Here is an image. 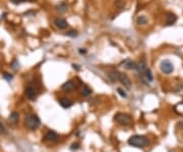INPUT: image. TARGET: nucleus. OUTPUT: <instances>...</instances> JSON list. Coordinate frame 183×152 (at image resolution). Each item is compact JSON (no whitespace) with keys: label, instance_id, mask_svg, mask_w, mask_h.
Wrapping results in <instances>:
<instances>
[{"label":"nucleus","instance_id":"1","mask_svg":"<svg viewBox=\"0 0 183 152\" xmlns=\"http://www.w3.org/2000/svg\"><path fill=\"white\" fill-rule=\"evenodd\" d=\"M128 144L132 147H136V148H144L149 144V139L146 136L134 135L128 139Z\"/></svg>","mask_w":183,"mask_h":152},{"label":"nucleus","instance_id":"2","mask_svg":"<svg viewBox=\"0 0 183 152\" xmlns=\"http://www.w3.org/2000/svg\"><path fill=\"white\" fill-rule=\"evenodd\" d=\"M25 125L28 129L32 130V131H35L37 130L38 128L41 126V120L40 118L38 117L36 115H30L26 117L25 120Z\"/></svg>","mask_w":183,"mask_h":152},{"label":"nucleus","instance_id":"3","mask_svg":"<svg viewBox=\"0 0 183 152\" xmlns=\"http://www.w3.org/2000/svg\"><path fill=\"white\" fill-rule=\"evenodd\" d=\"M114 120H115L116 123H118L121 126H129L132 123V118L131 116L127 113H117L114 116Z\"/></svg>","mask_w":183,"mask_h":152},{"label":"nucleus","instance_id":"4","mask_svg":"<svg viewBox=\"0 0 183 152\" xmlns=\"http://www.w3.org/2000/svg\"><path fill=\"white\" fill-rule=\"evenodd\" d=\"M160 68L162 70L163 73H166V75H169L174 70V66H173V63L171 62L170 60H163L160 65Z\"/></svg>","mask_w":183,"mask_h":152},{"label":"nucleus","instance_id":"5","mask_svg":"<svg viewBox=\"0 0 183 152\" xmlns=\"http://www.w3.org/2000/svg\"><path fill=\"white\" fill-rule=\"evenodd\" d=\"M77 88V82H74L73 80H69L67 82H65L64 84L61 86V89L63 90L64 92H72L74 89Z\"/></svg>","mask_w":183,"mask_h":152},{"label":"nucleus","instance_id":"6","mask_svg":"<svg viewBox=\"0 0 183 152\" xmlns=\"http://www.w3.org/2000/svg\"><path fill=\"white\" fill-rule=\"evenodd\" d=\"M118 81H119V82L125 88H127V89H130V88H131V81H130V79L128 78V76L125 75V73H119V76H118Z\"/></svg>","mask_w":183,"mask_h":152},{"label":"nucleus","instance_id":"7","mask_svg":"<svg viewBox=\"0 0 183 152\" xmlns=\"http://www.w3.org/2000/svg\"><path fill=\"white\" fill-rule=\"evenodd\" d=\"M25 93H26V96L28 97V100L35 101L36 99H37V92H36V89H35V88L33 87V86L26 87Z\"/></svg>","mask_w":183,"mask_h":152},{"label":"nucleus","instance_id":"8","mask_svg":"<svg viewBox=\"0 0 183 152\" xmlns=\"http://www.w3.org/2000/svg\"><path fill=\"white\" fill-rule=\"evenodd\" d=\"M54 25H55L56 27L58 28V29H60V30H64V29H66V28L68 27L67 22H66L64 18H56V20L54 21Z\"/></svg>","mask_w":183,"mask_h":152},{"label":"nucleus","instance_id":"9","mask_svg":"<svg viewBox=\"0 0 183 152\" xmlns=\"http://www.w3.org/2000/svg\"><path fill=\"white\" fill-rule=\"evenodd\" d=\"M44 139L46 140V141H50V142H55L58 140V135L56 134L54 131H49L48 133H47L46 135H45Z\"/></svg>","mask_w":183,"mask_h":152},{"label":"nucleus","instance_id":"10","mask_svg":"<svg viewBox=\"0 0 183 152\" xmlns=\"http://www.w3.org/2000/svg\"><path fill=\"white\" fill-rule=\"evenodd\" d=\"M176 21H177L176 15H174L173 12L167 13V16H166V23H167V26H172L173 23H175Z\"/></svg>","mask_w":183,"mask_h":152},{"label":"nucleus","instance_id":"11","mask_svg":"<svg viewBox=\"0 0 183 152\" xmlns=\"http://www.w3.org/2000/svg\"><path fill=\"white\" fill-rule=\"evenodd\" d=\"M59 102V104H60L61 106H62L63 108H69L72 106V104H73V102L70 100V99H67V98H60L58 100Z\"/></svg>","mask_w":183,"mask_h":152},{"label":"nucleus","instance_id":"12","mask_svg":"<svg viewBox=\"0 0 183 152\" xmlns=\"http://www.w3.org/2000/svg\"><path fill=\"white\" fill-rule=\"evenodd\" d=\"M147 68H148V66H147V62L144 60H141L139 63H137V65H136V70H137V73H139L141 76L144 72H146Z\"/></svg>","mask_w":183,"mask_h":152},{"label":"nucleus","instance_id":"13","mask_svg":"<svg viewBox=\"0 0 183 152\" xmlns=\"http://www.w3.org/2000/svg\"><path fill=\"white\" fill-rule=\"evenodd\" d=\"M142 77H144V79L147 81V82H153L154 80V77H153V73H152V70H149V68H147L146 72L142 73Z\"/></svg>","mask_w":183,"mask_h":152},{"label":"nucleus","instance_id":"14","mask_svg":"<svg viewBox=\"0 0 183 152\" xmlns=\"http://www.w3.org/2000/svg\"><path fill=\"white\" fill-rule=\"evenodd\" d=\"M20 120V113L16 112V111H13L11 112V115H9V122L12 123H16Z\"/></svg>","mask_w":183,"mask_h":152},{"label":"nucleus","instance_id":"15","mask_svg":"<svg viewBox=\"0 0 183 152\" xmlns=\"http://www.w3.org/2000/svg\"><path fill=\"white\" fill-rule=\"evenodd\" d=\"M136 65H137V63L131 60H127L126 62L124 63V66L127 70H136Z\"/></svg>","mask_w":183,"mask_h":152},{"label":"nucleus","instance_id":"16","mask_svg":"<svg viewBox=\"0 0 183 152\" xmlns=\"http://www.w3.org/2000/svg\"><path fill=\"white\" fill-rule=\"evenodd\" d=\"M109 78H110V80L112 81V82L115 83L116 81H118V76H119V72H117V70H112L111 73H108Z\"/></svg>","mask_w":183,"mask_h":152},{"label":"nucleus","instance_id":"17","mask_svg":"<svg viewBox=\"0 0 183 152\" xmlns=\"http://www.w3.org/2000/svg\"><path fill=\"white\" fill-rule=\"evenodd\" d=\"M136 23H139V25H146V23H148V18L144 15H139L136 20Z\"/></svg>","mask_w":183,"mask_h":152},{"label":"nucleus","instance_id":"18","mask_svg":"<svg viewBox=\"0 0 183 152\" xmlns=\"http://www.w3.org/2000/svg\"><path fill=\"white\" fill-rule=\"evenodd\" d=\"M91 93H92V90L90 89L89 87H87V86H85L82 89V91H80V94H82V96H89V95L91 94Z\"/></svg>","mask_w":183,"mask_h":152},{"label":"nucleus","instance_id":"19","mask_svg":"<svg viewBox=\"0 0 183 152\" xmlns=\"http://www.w3.org/2000/svg\"><path fill=\"white\" fill-rule=\"evenodd\" d=\"M57 10L59 12H65L67 10V5L65 3H60L59 5H57Z\"/></svg>","mask_w":183,"mask_h":152},{"label":"nucleus","instance_id":"20","mask_svg":"<svg viewBox=\"0 0 183 152\" xmlns=\"http://www.w3.org/2000/svg\"><path fill=\"white\" fill-rule=\"evenodd\" d=\"M3 79L8 81V82H10V81L13 79V76L11 75V73H3Z\"/></svg>","mask_w":183,"mask_h":152},{"label":"nucleus","instance_id":"21","mask_svg":"<svg viewBox=\"0 0 183 152\" xmlns=\"http://www.w3.org/2000/svg\"><path fill=\"white\" fill-rule=\"evenodd\" d=\"M117 92H118V94H119L121 97H123V98H126V97H127L126 92H125L124 90L121 89V88H118V89H117Z\"/></svg>","mask_w":183,"mask_h":152},{"label":"nucleus","instance_id":"22","mask_svg":"<svg viewBox=\"0 0 183 152\" xmlns=\"http://www.w3.org/2000/svg\"><path fill=\"white\" fill-rule=\"evenodd\" d=\"M11 68H12L13 70H17V68H20V63H18V61L16 60V59H13V61L11 62Z\"/></svg>","mask_w":183,"mask_h":152},{"label":"nucleus","instance_id":"23","mask_svg":"<svg viewBox=\"0 0 183 152\" xmlns=\"http://www.w3.org/2000/svg\"><path fill=\"white\" fill-rule=\"evenodd\" d=\"M66 35H67V36H69V37H77L78 34H77V31L71 30V31H69V32L66 33Z\"/></svg>","mask_w":183,"mask_h":152},{"label":"nucleus","instance_id":"24","mask_svg":"<svg viewBox=\"0 0 183 152\" xmlns=\"http://www.w3.org/2000/svg\"><path fill=\"white\" fill-rule=\"evenodd\" d=\"M4 133H5V128L2 123H0V135L4 134Z\"/></svg>","mask_w":183,"mask_h":152},{"label":"nucleus","instance_id":"25","mask_svg":"<svg viewBox=\"0 0 183 152\" xmlns=\"http://www.w3.org/2000/svg\"><path fill=\"white\" fill-rule=\"evenodd\" d=\"M25 1H27V0H11V2L14 4H20L21 2H25Z\"/></svg>","mask_w":183,"mask_h":152},{"label":"nucleus","instance_id":"26","mask_svg":"<svg viewBox=\"0 0 183 152\" xmlns=\"http://www.w3.org/2000/svg\"><path fill=\"white\" fill-rule=\"evenodd\" d=\"M78 146H79V144H78V143H74V144L71 145V149H72V150H73V149H77Z\"/></svg>","mask_w":183,"mask_h":152},{"label":"nucleus","instance_id":"27","mask_svg":"<svg viewBox=\"0 0 183 152\" xmlns=\"http://www.w3.org/2000/svg\"><path fill=\"white\" fill-rule=\"evenodd\" d=\"M79 53H82V54H85V53H87V50H85V49H84V48H79Z\"/></svg>","mask_w":183,"mask_h":152},{"label":"nucleus","instance_id":"28","mask_svg":"<svg viewBox=\"0 0 183 152\" xmlns=\"http://www.w3.org/2000/svg\"><path fill=\"white\" fill-rule=\"evenodd\" d=\"M72 68H74V70H79L80 66H78V65H75V63H73V65H72Z\"/></svg>","mask_w":183,"mask_h":152}]
</instances>
